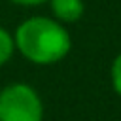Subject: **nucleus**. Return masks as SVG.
<instances>
[{
	"mask_svg": "<svg viewBox=\"0 0 121 121\" xmlns=\"http://www.w3.org/2000/svg\"><path fill=\"white\" fill-rule=\"evenodd\" d=\"M112 83H113V89L121 95V53L115 57L112 64Z\"/></svg>",
	"mask_w": 121,
	"mask_h": 121,
	"instance_id": "nucleus-5",
	"label": "nucleus"
},
{
	"mask_svg": "<svg viewBox=\"0 0 121 121\" xmlns=\"http://www.w3.org/2000/svg\"><path fill=\"white\" fill-rule=\"evenodd\" d=\"M13 49H15V40L9 36V32L6 28L0 26V66L11 59Z\"/></svg>",
	"mask_w": 121,
	"mask_h": 121,
	"instance_id": "nucleus-4",
	"label": "nucleus"
},
{
	"mask_svg": "<svg viewBox=\"0 0 121 121\" xmlns=\"http://www.w3.org/2000/svg\"><path fill=\"white\" fill-rule=\"evenodd\" d=\"M15 47L36 64H53L70 51V34L49 17H30L15 30Z\"/></svg>",
	"mask_w": 121,
	"mask_h": 121,
	"instance_id": "nucleus-1",
	"label": "nucleus"
},
{
	"mask_svg": "<svg viewBox=\"0 0 121 121\" xmlns=\"http://www.w3.org/2000/svg\"><path fill=\"white\" fill-rule=\"evenodd\" d=\"M11 2H15L19 6H38V4H42L45 0H11Z\"/></svg>",
	"mask_w": 121,
	"mask_h": 121,
	"instance_id": "nucleus-6",
	"label": "nucleus"
},
{
	"mask_svg": "<svg viewBox=\"0 0 121 121\" xmlns=\"http://www.w3.org/2000/svg\"><path fill=\"white\" fill-rule=\"evenodd\" d=\"M42 100L26 83H13L0 91V121H42Z\"/></svg>",
	"mask_w": 121,
	"mask_h": 121,
	"instance_id": "nucleus-2",
	"label": "nucleus"
},
{
	"mask_svg": "<svg viewBox=\"0 0 121 121\" xmlns=\"http://www.w3.org/2000/svg\"><path fill=\"white\" fill-rule=\"evenodd\" d=\"M51 11L59 21L74 23L83 15V2L81 0H49Z\"/></svg>",
	"mask_w": 121,
	"mask_h": 121,
	"instance_id": "nucleus-3",
	"label": "nucleus"
}]
</instances>
